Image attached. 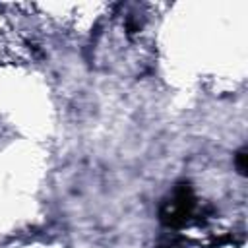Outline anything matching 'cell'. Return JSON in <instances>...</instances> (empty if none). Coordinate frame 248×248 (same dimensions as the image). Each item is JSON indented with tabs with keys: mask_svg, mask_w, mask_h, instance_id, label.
<instances>
[{
	"mask_svg": "<svg viewBox=\"0 0 248 248\" xmlns=\"http://www.w3.org/2000/svg\"><path fill=\"white\" fill-rule=\"evenodd\" d=\"M196 211V198L188 184H178L170 200L165 202L161 209V221L169 227H182L186 225Z\"/></svg>",
	"mask_w": 248,
	"mask_h": 248,
	"instance_id": "6da1fadb",
	"label": "cell"
},
{
	"mask_svg": "<svg viewBox=\"0 0 248 248\" xmlns=\"http://www.w3.org/2000/svg\"><path fill=\"white\" fill-rule=\"evenodd\" d=\"M236 167H238L240 174L246 172V151H244V149H240V151L236 153Z\"/></svg>",
	"mask_w": 248,
	"mask_h": 248,
	"instance_id": "7a4b0ae2",
	"label": "cell"
}]
</instances>
